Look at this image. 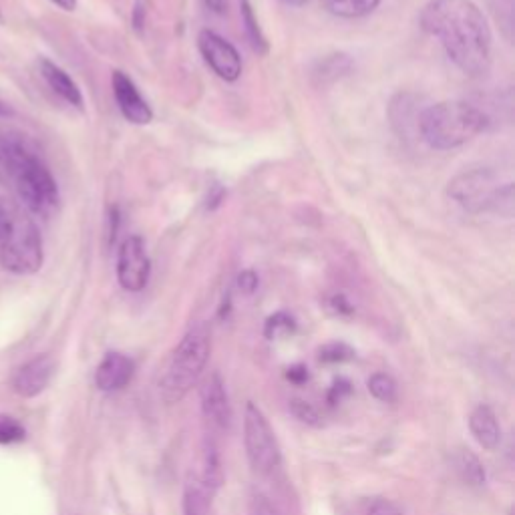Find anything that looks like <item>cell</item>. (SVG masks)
<instances>
[{
    "mask_svg": "<svg viewBox=\"0 0 515 515\" xmlns=\"http://www.w3.org/2000/svg\"><path fill=\"white\" fill-rule=\"evenodd\" d=\"M421 27L465 75L483 77L489 71L493 35L473 0H431L421 13Z\"/></svg>",
    "mask_w": 515,
    "mask_h": 515,
    "instance_id": "1",
    "label": "cell"
},
{
    "mask_svg": "<svg viewBox=\"0 0 515 515\" xmlns=\"http://www.w3.org/2000/svg\"><path fill=\"white\" fill-rule=\"evenodd\" d=\"M43 262V236L33 214L17 200L0 198V266L17 276H31Z\"/></svg>",
    "mask_w": 515,
    "mask_h": 515,
    "instance_id": "2",
    "label": "cell"
},
{
    "mask_svg": "<svg viewBox=\"0 0 515 515\" xmlns=\"http://www.w3.org/2000/svg\"><path fill=\"white\" fill-rule=\"evenodd\" d=\"M487 123L485 113L467 101H441L419 115L417 129L429 147L449 151L475 139Z\"/></svg>",
    "mask_w": 515,
    "mask_h": 515,
    "instance_id": "3",
    "label": "cell"
},
{
    "mask_svg": "<svg viewBox=\"0 0 515 515\" xmlns=\"http://www.w3.org/2000/svg\"><path fill=\"white\" fill-rule=\"evenodd\" d=\"M210 353L212 338L206 326H196L182 338L159 381V395L165 403H180L192 391L210 361Z\"/></svg>",
    "mask_w": 515,
    "mask_h": 515,
    "instance_id": "4",
    "label": "cell"
},
{
    "mask_svg": "<svg viewBox=\"0 0 515 515\" xmlns=\"http://www.w3.org/2000/svg\"><path fill=\"white\" fill-rule=\"evenodd\" d=\"M449 196L469 214L513 212V184H499L491 169L463 171L449 184Z\"/></svg>",
    "mask_w": 515,
    "mask_h": 515,
    "instance_id": "5",
    "label": "cell"
},
{
    "mask_svg": "<svg viewBox=\"0 0 515 515\" xmlns=\"http://www.w3.org/2000/svg\"><path fill=\"white\" fill-rule=\"evenodd\" d=\"M13 192L19 198V204L25 206L33 216H51L57 212L61 194L59 186L51 174V169L35 153L29 157L15 180Z\"/></svg>",
    "mask_w": 515,
    "mask_h": 515,
    "instance_id": "6",
    "label": "cell"
},
{
    "mask_svg": "<svg viewBox=\"0 0 515 515\" xmlns=\"http://www.w3.org/2000/svg\"><path fill=\"white\" fill-rule=\"evenodd\" d=\"M244 445L246 455L256 473H270L280 463V447L266 415L248 403L244 411Z\"/></svg>",
    "mask_w": 515,
    "mask_h": 515,
    "instance_id": "7",
    "label": "cell"
},
{
    "mask_svg": "<svg viewBox=\"0 0 515 515\" xmlns=\"http://www.w3.org/2000/svg\"><path fill=\"white\" fill-rule=\"evenodd\" d=\"M151 274V262L143 238L129 236L117 250V280L127 292H141Z\"/></svg>",
    "mask_w": 515,
    "mask_h": 515,
    "instance_id": "8",
    "label": "cell"
},
{
    "mask_svg": "<svg viewBox=\"0 0 515 515\" xmlns=\"http://www.w3.org/2000/svg\"><path fill=\"white\" fill-rule=\"evenodd\" d=\"M198 49L208 63V67L226 83H234L242 75V57L238 49L220 37L218 33L204 29L198 35Z\"/></svg>",
    "mask_w": 515,
    "mask_h": 515,
    "instance_id": "9",
    "label": "cell"
},
{
    "mask_svg": "<svg viewBox=\"0 0 515 515\" xmlns=\"http://www.w3.org/2000/svg\"><path fill=\"white\" fill-rule=\"evenodd\" d=\"M111 87H113V95H115L117 107H119L121 115L129 123H133V125H147V123L153 121L151 107L141 97L137 85L123 71H115L113 73Z\"/></svg>",
    "mask_w": 515,
    "mask_h": 515,
    "instance_id": "10",
    "label": "cell"
},
{
    "mask_svg": "<svg viewBox=\"0 0 515 515\" xmlns=\"http://www.w3.org/2000/svg\"><path fill=\"white\" fill-rule=\"evenodd\" d=\"M55 369H57V363L49 355H41L29 363H25L13 379L15 393L23 399L39 397L53 381Z\"/></svg>",
    "mask_w": 515,
    "mask_h": 515,
    "instance_id": "11",
    "label": "cell"
},
{
    "mask_svg": "<svg viewBox=\"0 0 515 515\" xmlns=\"http://www.w3.org/2000/svg\"><path fill=\"white\" fill-rule=\"evenodd\" d=\"M202 411L214 427L228 429L232 421V407L226 385L218 373H214L202 387Z\"/></svg>",
    "mask_w": 515,
    "mask_h": 515,
    "instance_id": "12",
    "label": "cell"
},
{
    "mask_svg": "<svg viewBox=\"0 0 515 515\" xmlns=\"http://www.w3.org/2000/svg\"><path fill=\"white\" fill-rule=\"evenodd\" d=\"M33 151L19 139L0 135V186L11 188Z\"/></svg>",
    "mask_w": 515,
    "mask_h": 515,
    "instance_id": "13",
    "label": "cell"
},
{
    "mask_svg": "<svg viewBox=\"0 0 515 515\" xmlns=\"http://www.w3.org/2000/svg\"><path fill=\"white\" fill-rule=\"evenodd\" d=\"M133 377V361L121 353H107L95 371L99 391L113 393L123 389Z\"/></svg>",
    "mask_w": 515,
    "mask_h": 515,
    "instance_id": "14",
    "label": "cell"
},
{
    "mask_svg": "<svg viewBox=\"0 0 515 515\" xmlns=\"http://www.w3.org/2000/svg\"><path fill=\"white\" fill-rule=\"evenodd\" d=\"M39 67H41V75L43 79L47 81V85L63 99L67 101L71 107L75 109H83L85 105V99H83V93L79 89V85L71 79V75L61 69L57 63L49 61V59H41L39 61Z\"/></svg>",
    "mask_w": 515,
    "mask_h": 515,
    "instance_id": "15",
    "label": "cell"
},
{
    "mask_svg": "<svg viewBox=\"0 0 515 515\" xmlns=\"http://www.w3.org/2000/svg\"><path fill=\"white\" fill-rule=\"evenodd\" d=\"M469 429H471V435L475 437V441L487 449V451H493L499 447L501 443V427L497 423V417L493 413L491 407L487 405H479L471 411L469 415Z\"/></svg>",
    "mask_w": 515,
    "mask_h": 515,
    "instance_id": "16",
    "label": "cell"
},
{
    "mask_svg": "<svg viewBox=\"0 0 515 515\" xmlns=\"http://www.w3.org/2000/svg\"><path fill=\"white\" fill-rule=\"evenodd\" d=\"M381 0H322L326 13L338 19H363L373 15Z\"/></svg>",
    "mask_w": 515,
    "mask_h": 515,
    "instance_id": "17",
    "label": "cell"
},
{
    "mask_svg": "<svg viewBox=\"0 0 515 515\" xmlns=\"http://www.w3.org/2000/svg\"><path fill=\"white\" fill-rule=\"evenodd\" d=\"M240 15H242V25L246 31V39L250 43V47L258 53V55H268L270 51V43L266 39V35L262 33V27L256 19L254 7L250 0H240Z\"/></svg>",
    "mask_w": 515,
    "mask_h": 515,
    "instance_id": "18",
    "label": "cell"
},
{
    "mask_svg": "<svg viewBox=\"0 0 515 515\" xmlns=\"http://www.w3.org/2000/svg\"><path fill=\"white\" fill-rule=\"evenodd\" d=\"M224 481L220 453L214 443H208L204 449V467H202V483L208 493H216Z\"/></svg>",
    "mask_w": 515,
    "mask_h": 515,
    "instance_id": "19",
    "label": "cell"
},
{
    "mask_svg": "<svg viewBox=\"0 0 515 515\" xmlns=\"http://www.w3.org/2000/svg\"><path fill=\"white\" fill-rule=\"evenodd\" d=\"M457 469L463 477L465 483L473 485V487H479L485 483L487 479V473H485V467L483 463L479 461V457L471 451H461L459 457H457Z\"/></svg>",
    "mask_w": 515,
    "mask_h": 515,
    "instance_id": "20",
    "label": "cell"
},
{
    "mask_svg": "<svg viewBox=\"0 0 515 515\" xmlns=\"http://www.w3.org/2000/svg\"><path fill=\"white\" fill-rule=\"evenodd\" d=\"M296 330V320L294 316H290L288 312H276L266 320L264 326V334L268 340H278V338H286L290 334H294Z\"/></svg>",
    "mask_w": 515,
    "mask_h": 515,
    "instance_id": "21",
    "label": "cell"
},
{
    "mask_svg": "<svg viewBox=\"0 0 515 515\" xmlns=\"http://www.w3.org/2000/svg\"><path fill=\"white\" fill-rule=\"evenodd\" d=\"M351 67H353V61L347 55H332L320 63V67L316 69V75H320L322 81H328V79L334 81L342 75H347Z\"/></svg>",
    "mask_w": 515,
    "mask_h": 515,
    "instance_id": "22",
    "label": "cell"
},
{
    "mask_svg": "<svg viewBox=\"0 0 515 515\" xmlns=\"http://www.w3.org/2000/svg\"><path fill=\"white\" fill-rule=\"evenodd\" d=\"M367 385L369 393L381 403H393L397 399V383L385 373H375Z\"/></svg>",
    "mask_w": 515,
    "mask_h": 515,
    "instance_id": "23",
    "label": "cell"
},
{
    "mask_svg": "<svg viewBox=\"0 0 515 515\" xmlns=\"http://www.w3.org/2000/svg\"><path fill=\"white\" fill-rule=\"evenodd\" d=\"M491 7L495 13L497 23L503 29V35L507 37V41L513 39V7H515V0H491Z\"/></svg>",
    "mask_w": 515,
    "mask_h": 515,
    "instance_id": "24",
    "label": "cell"
},
{
    "mask_svg": "<svg viewBox=\"0 0 515 515\" xmlns=\"http://www.w3.org/2000/svg\"><path fill=\"white\" fill-rule=\"evenodd\" d=\"M27 437L25 427L13 417H0V445L21 443Z\"/></svg>",
    "mask_w": 515,
    "mask_h": 515,
    "instance_id": "25",
    "label": "cell"
},
{
    "mask_svg": "<svg viewBox=\"0 0 515 515\" xmlns=\"http://www.w3.org/2000/svg\"><path fill=\"white\" fill-rule=\"evenodd\" d=\"M353 357H355L353 349L347 347L345 342H332V345H326L320 349L322 363H345V361H351Z\"/></svg>",
    "mask_w": 515,
    "mask_h": 515,
    "instance_id": "26",
    "label": "cell"
},
{
    "mask_svg": "<svg viewBox=\"0 0 515 515\" xmlns=\"http://www.w3.org/2000/svg\"><path fill=\"white\" fill-rule=\"evenodd\" d=\"M290 411H292V415H294L298 421H302V423H306V425H310V427H320V425H322L320 413L316 411V407H312V405L306 403V401H300V399L290 401Z\"/></svg>",
    "mask_w": 515,
    "mask_h": 515,
    "instance_id": "27",
    "label": "cell"
},
{
    "mask_svg": "<svg viewBox=\"0 0 515 515\" xmlns=\"http://www.w3.org/2000/svg\"><path fill=\"white\" fill-rule=\"evenodd\" d=\"M248 515H278V511L272 507V503L264 495L254 493L248 501Z\"/></svg>",
    "mask_w": 515,
    "mask_h": 515,
    "instance_id": "28",
    "label": "cell"
},
{
    "mask_svg": "<svg viewBox=\"0 0 515 515\" xmlns=\"http://www.w3.org/2000/svg\"><path fill=\"white\" fill-rule=\"evenodd\" d=\"M367 515H403V511L389 499H375L371 505H369V513Z\"/></svg>",
    "mask_w": 515,
    "mask_h": 515,
    "instance_id": "29",
    "label": "cell"
},
{
    "mask_svg": "<svg viewBox=\"0 0 515 515\" xmlns=\"http://www.w3.org/2000/svg\"><path fill=\"white\" fill-rule=\"evenodd\" d=\"M184 515H202V501L196 491H186L184 495Z\"/></svg>",
    "mask_w": 515,
    "mask_h": 515,
    "instance_id": "30",
    "label": "cell"
},
{
    "mask_svg": "<svg viewBox=\"0 0 515 515\" xmlns=\"http://www.w3.org/2000/svg\"><path fill=\"white\" fill-rule=\"evenodd\" d=\"M238 288L244 294H254L258 288V276L252 270H246L238 276Z\"/></svg>",
    "mask_w": 515,
    "mask_h": 515,
    "instance_id": "31",
    "label": "cell"
},
{
    "mask_svg": "<svg viewBox=\"0 0 515 515\" xmlns=\"http://www.w3.org/2000/svg\"><path fill=\"white\" fill-rule=\"evenodd\" d=\"M286 377L292 381V383H304L308 379V369L302 367V365H296L292 369H288Z\"/></svg>",
    "mask_w": 515,
    "mask_h": 515,
    "instance_id": "32",
    "label": "cell"
},
{
    "mask_svg": "<svg viewBox=\"0 0 515 515\" xmlns=\"http://www.w3.org/2000/svg\"><path fill=\"white\" fill-rule=\"evenodd\" d=\"M332 306H334V310L340 312V314H351V312H353V306L349 304V300H347L345 296H334V298H332Z\"/></svg>",
    "mask_w": 515,
    "mask_h": 515,
    "instance_id": "33",
    "label": "cell"
},
{
    "mask_svg": "<svg viewBox=\"0 0 515 515\" xmlns=\"http://www.w3.org/2000/svg\"><path fill=\"white\" fill-rule=\"evenodd\" d=\"M204 5H206L212 13L222 15V13H226V9H228V0H204Z\"/></svg>",
    "mask_w": 515,
    "mask_h": 515,
    "instance_id": "34",
    "label": "cell"
},
{
    "mask_svg": "<svg viewBox=\"0 0 515 515\" xmlns=\"http://www.w3.org/2000/svg\"><path fill=\"white\" fill-rule=\"evenodd\" d=\"M349 391H351V387H349L347 381H338V383L334 385L332 393H330V401H340L342 393H349Z\"/></svg>",
    "mask_w": 515,
    "mask_h": 515,
    "instance_id": "35",
    "label": "cell"
},
{
    "mask_svg": "<svg viewBox=\"0 0 515 515\" xmlns=\"http://www.w3.org/2000/svg\"><path fill=\"white\" fill-rule=\"evenodd\" d=\"M143 21H145V9H143L141 3H137L135 13H133V25H135V29H141V27H143Z\"/></svg>",
    "mask_w": 515,
    "mask_h": 515,
    "instance_id": "36",
    "label": "cell"
},
{
    "mask_svg": "<svg viewBox=\"0 0 515 515\" xmlns=\"http://www.w3.org/2000/svg\"><path fill=\"white\" fill-rule=\"evenodd\" d=\"M53 5H57L59 9H63V11H67V13H71V11H75L77 9V0H51Z\"/></svg>",
    "mask_w": 515,
    "mask_h": 515,
    "instance_id": "37",
    "label": "cell"
},
{
    "mask_svg": "<svg viewBox=\"0 0 515 515\" xmlns=\"http://www.w3.org/2000/svg\"><path fill=\"white\" fill-rule=\"evenodd\" d=\"M286 5H290V7H304V5H308L310 0H284Z\"/></svg>",
    "mask_w": 515,
    "mask_h": 515,
    "instance_id": "38",
    "label": "cell"
},
{
    "mask_svg": "<svg viewBox=\"0 0 515 515\" xmlns=\"http://www.w3.org/2000/svg\"><path fill=\"white\" fill-rule=\"evenodd\" d=\"M0 115H7V107L3 103H0Z\"/></svg>",
    "mask_w": 515,
    "mask_h": 515,
    "instance_id": "39",
    "label": "cell"
}]
</instances>
